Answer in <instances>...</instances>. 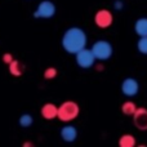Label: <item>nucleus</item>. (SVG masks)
<instances>
[{
    "label": "nucleus",
    "instance_id": "423d86ee",
    "mask_svg": "<svg viewBox=\"0 0 147 147\" xmlns=\"http://www.w3.org/2000/svg\"><path fill=\"white\" fill-rule=\"evenodd\" d=\"M114 22V16L109 9H99L94 16V23L99 28H107Z\"/></svg>",
    "mask_w": 147,
    "mask_h": 147
},
{
    "label": "nucleus",
    "instance_id": "dca6fc26",
    "mask_svg": "<svg viewBox=\"0 0 147 147\" xmlns=\"http://www.w3.org/2000/svg\"><path fill=\"white\" fill-rule=\"evenodd\" d=\"M137 49L142 54H147V36H140V40L137 41Z\"/></svg>",
    "mask_w": 147,
    "mask_h": 147
},
{
    "label": "nucleus",
    "instance_id": "f3484780",
    "mask_svg": "<svg viewBox=\"0 0 147 147\" xmlns=\"http://www.w3.org/2000/svg\"><path fill=\"white\" fill-rule=\"evenodd\" d=\"M56 76H57V69H54V67H48L44 71V79H47V80H52Z\"/></svg>",
    "mask_w": 147,
    "mask_h": 147
},
{
    "label": "nucleus",
    "instance_id": "39448f33",
    "mask_svg": "<svg viewBox=\"0 0 147 147\" xmlns=\"http://www.w3.org/2000/svg\"><path fill=\"white\" fill-rule=\"evenodd\" d=\"M56 14V5L49 0H44L38 5L36 10L34 12L35 18H52Z\"/></svg>",
    "mask_w": 147,
    "mask_h": 147
},
{
    "label": "nucleus",
    "instance_id": "9b49d317",
    "mask_svg": "<svg viewBox=\"0 0 147 147\" xmlns=\"http://www.w3.org/2000/svg\"><path fill=\"white\" fill-rule=\"evenodd\" d=\"M134 31L138 36H147V18H138L134 23Z\"/></svg>",
    "mask_w": 147,
    "mask_h": 147
},
{
    "label": "nucleus",
    "instance_id": "6e6552de",
    "mask_svg": "<svg viewBox=\"0 0 147 147\" xmlns=\"http://www.w3.org/2000/svg\"><path fill=\"white\" fill-rule=\"evenodd\" d=\"M133 123H134L137 129L147 130V109L137 107L136 112L133 114Z\"/></svg>",
    "mask_w": 147,
    "mask_h": 147
},
{
    "label": "nucleus",
    "instance_id": "1a4fd4ad",
    "mask_svg": "<svg viewBox=\"0 0 147 147\" xmlns=\"http://www.w3.org/2000/svg\"><path fill=\"white\" fill-rule=\"evenodd\" d=\"M41 116L45 120H53L58 116V107L54 103H45L41 107Z\"/></svg>",
    "mask_w": 147,
    "mask_h": 147
},
{
    "label": "nucleus",
    "instance_id": "f257e3e1",
    "mask_svg": "<svg viewBox=\"0 0 147 147\" xmlns=\"http://www.w3.org/2000/svg\"><path fill=\"white\" fill-rule=\"evenodd\" d=\"M88 38L83 28L80 27H70L65 31L62 36V48L69 54H76L79 51L86 48Z\"/></svg>",
    "mask_w": 147,
    "mask_h": 147
},
{
    "label": "nucleus",
    "instance_id": "aec40b11",
    "mask_svg": "<svg viewBox=\"0 0 147 147\" xmlns=\"http://www.w3.org/2000/svg\"><path fill=\"white\" fill-rule=\"evenodd\" d=\"M31 146H32V143L31 142H25L23 143V147H31Z\"/></svg>",
    "mask_w": 147,
    "mask_h": 147
},
{
    "label": "nucleus",
    "instance_id": "ddd939ff",
    "mask_svg": "<svg viewBox=\"0 0 147 147\" xmlns=\"http://www.w3.org/2000/svg\"><path fill=\"white\" fill-rule=\"evenodd\" d=\"M136 110H137V106H136V103L133 101H125L121 106L123 114L127 115V116H133V114L136 112Z\"/></svg>",
    "mask_w": 147,
    "mask_h": 147
},
{
    "label": "nucleus",
    "instance_id": "6ab92c4d",
    "mask_svg": "<svg viewBox=\"0 0 147 147\" xmlns=\"http://www.w3.org/2000/svg\"><path fill=\"white\" fill-rule=\"evenodd\" d=\"M121 8H123V3L120 0H116L115 1V9H121Z\"/></svg>",
    "mask_w": 147,
    "mask_h": 147
},
{
    "label": "nucleus",
    "instance_id": "2eb2a0df",
    "mask_svg": "<svg viewBox=\"0 0 147 147\" xmlns=\"http://www.w3.org/2000/svg\"><path fill=\"white\" fill-rule=\"evenodd\" d=\"M18 123H20V125L22 128H28V127H31V125H32L34 119H32V116H31L30 114H23L22 116L20 117Z\"/></svg>",
    "mask_w": 147,
    "mask_h": 147
},
{
    "label": "nucleus",
    "instance_id": "9d476101",
    "mask_svg": "<svg viewBox=\"0 0 147 147\" xmlns=\"http://www.w3.org/2000/svg\"><path fill=\"white\" fill-rule=\"evenodd\" d=\"M61 138L65 142H74L78 138V129L72 125H65L61 129Z\"/></svg>",
    "mask_w": 147,
    "mask_h": 147
},
{
    "label": "nucleus",
    "instance_id": "4468645a",
    "mask_svg": "<svg viewBox=\"0 0 147 147\" xmlns=\"http://www.w3.org/2000/svg\"><path fill=\"white\" fill-rule=\"evenodd\" d=\"M136 145V138L132 134H123L119 140L120 147H133Z\"/></svg>",
    "mask_w": 147,
    "mask_h": 147
},
{
    "label": "nucleus",
    "instance_id": "7ed1b4c3",
    "mask_svg": "<svg viewBox=\"0 0 147 147\" xmlns=\"http://www.w3.org/2000/svg\"><path fill=\"white\" fill-rule=\"evenodd\" d=\"M92 52H93L96 59H98V61H107L109 58H111L114 49H112V45L110 44V41L98 40L93 44Z\"/></svg>",
    "mask_w": 147,
    "mask_h": 147
},
{
    "label": "nucleus",
    "instance_id": "f03ea898",
    "mask_svg": "<svg viewBox=\"0 0 147 147\" xmlns=\"http://www.w3.org/2000/svg\"><path fill=\"white\" fill-rule=\"evenodd\" d=\"M79 112H80V107H79V105L76 102L65 101L58 107V116L57 117L63 123H69L79 116Z\"/></svg>",
    "mask_w": 147,
    "mask_h": 147
},
{
    "label": "nucleus",
    "instance_id": "20e7f679",
    "mask_svg": "<svg viewBox=\"0 0 147 147\" xmlns=\"http://www.w3.org/2000/svg\"><path fill=\"white\" fill-rule=\"evenodd\" d=\"M75 59H76V65L81 69H90L94 66L96 62V57H94L92 49H81L78 53L75 54Z\"/></svg>",
    "mask_w": 147,
    "mask_h": 147
},
{
    "label": "nucleus",
    "instance_id": "f8f14e48",
    "mask_svg": "<svg viewBox=\"0 0 147 147\" xmlns=\"http://www.w3.org/2000/svg\"><path fill=\"white\" fill-rule=\"evenodd\" d=\"M8 67H9V72L12 74L13 76H16V78L22 76L23 70H25V66H23L20 61H17V59H13V61L8 65Z\"/></svg>",
    "mask_w": 147,
    "mask_h": 147
},
{
    "label": "nucleus",
    "instance_id": "a211bd4d",
    "mask_svg": "<svg viewBox=\"0 0 147 147\" xmlns=\"http://www.w3.org/2000/svg\"><path fill=\"white\" fill-rule=\"evenodd\" d=\"M13 59H14V58H13V56L10 53H4V54H3V62H4L5 65H9Z\"/></svg>",
    "mask_w": 147,
    "mask_h": 147
},
{
    "label": "nucleus",
    "instance_id": "0eeeda50",
    "mask_svg": "<svg viewBox=\"0 0 147 147\" xmlns=\"http://www.w3.org/2000/svg\"><path fill=\"white\" fill-rule=\"evenodd\" d=\"M121 92L125 97H134L140 92V83L134 78H127L121 83Z\"/></svg>",
    "mask_w": 147,
    "mask_h": 147
}]
</instances>
